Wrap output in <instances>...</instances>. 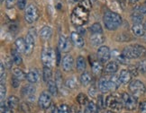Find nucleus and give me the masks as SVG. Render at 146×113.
Wrapping results in <instances>:
<instances>
[{
    "label": "nucleus",
    "mask_w": 146,
    "mask_h": 113,
    "mask_svg": "<svg viewBox=\"0 0 146 113\" xmlns=\"http://www.w3.org/2000/svg\"><path fill=\"white\" fill-rule=\"evenodd\" d=\"M121 81L118 76L111 75L108 77H101L98 81V89L102 93L114 92L118 89L121 84Z\"/></svg>",
    "instance_id": "obj_1"
},
{
    "label": "nucleus",
    "mask_w": 146,
    "mask_h": 113,
    "mask_svg": "<svg viewBox=\"0 0 146 113\" xmlns=\"http://www.w3.org/2000/svg\"><path fill=\"white\" fill-rule=\"evenodd\" d=\"M89 11L83 8L80 5L75 7L71 14V22L75 26L82 27L85 25L88 21Z\"/></svg>",
    "instance_id": "obj_2"
},
{
    "label": "nucleus",
    "mask_w": 146,
    "mask_h": 113,
    "mask_svg": "<svg viewBox=\"0 0 146 113\" xmlns=\"http://www.w3.org/2000/svg\"><path fill=\"white\" fill-rule=\"evenodd\" d=\"M105 27L108 31H115L122 24V17L116 13L114 12H106L103 17Z\"/></svg>",
    "instance_id": "obj_3"
},
{
    "label": "nucleus",
    "mask_w": 146,
    "mask_h": 113,
    "mask_svg": "<svg viewBox=\"0 0 146 113\" xmlns=\"http://www.w3.org/2000/svg\"><path fill=\"white\" fill-rule=\"evenodd\" d=\"M122 54L126 56L128 59L133 58H139L144 56L146 54V49L142 46V45L134 44V45H129L123 49Z\"/></svg>",
    "instance_id": "obj_4"
},
{
    "label": "nucleus",
    "mask_w": 146,
    "mask_h": 113,
    "mask_svg": "<svg viewBox=\"0 0 146 113\" xmlns=\"http://www.w3.org/2000/svg\"><path fill=\"white\" fill-rule=\"evenodd\" d=\"M41 58L44 66L52 68L56 63V51L52 48H45L42 51Z\"/></svg>",
    "instance_id": "obj_5"
},
{
    "label": "nucleus",
    "mask_w": 146,
    "mask_h": 113,
    "mask_svg": "<svg viewBox=\"0 0 146 113\" xmlns=\"http://www.w3.org/2000/svg\"><path fill=\"white\" fill-rule=\"evenodd\" d=\"M39 15H40V14H39V10L36 5L32 3L28 7H26L25 12V19L28 24H33V22L37 21Z\"/></svg>",
    "instance_id": "obj_6"
},
{
    "label": "nucleus",
    "mask_w": 146,
    "mask_h": 113,
    "mask_svg": "<svg viewBox=\"0 0 146 113\" xmlns=\"http://www.w3.org/2000/svg\"><path fill=\"white\" fill-rule=\"evenodd\" d=\"M106 106L112 110H115V111H119L123 108V102H122V99L121 97H117V96L114 94H110L108 95L106 99Z\"/></svg>",
    "instance_id": "obj_7"
},
{
    "label": "nucleus",
    "mask_w": 146,
    "mask_h": 113,
    "mask_svg": "<svg viewBox=\"0 0 146 113\" xmlns=\"http://www.w3.org/2000/svg\"><path fill=\"white\" fill-rule=\"evenodd\" d=\"M123 106L128 110H133L137 107V97L131 93H123L121 95Z\"/></svg>",
    "instance_id": "obj_8"
},
{
    "label": "nucleus",
    "mask_w": 146,
    "mask_h": 113,
    "mask_svg": "<svg viewBox=\"0 0 146 113\" xmlns=\"http://www.w3.org/2000/svg\"><path fill=\"white\" fill-rule=\"evenodd\" d=\"M129 91L131 94H133L135 97H139L145 93L146 87L144 83L140 80H133L129 84Z\"/></svg>",
    "instance_id": "obj_9"
},
{
    "label": "nucleus",
    "mask_w": 146,
    "mask_h": 113,
    "mask_svg": "<svg viewBox=\"0 0 146 113\" xmlns=\"http://www.w3.org/2000/svg\"><path fill=\"white\" fill-rule=\"evenodd\" d=\"M97 56H98V59L100 62H102V63L108 62L111 58V52H110L109 48L106 46H102L98 48V52H97Z\"/></svg>",
    "instance_id": "obj_10"
},
{
    "label": "nucleus",
    "mask_w": 146,
    "mask_h": 113,
    "mask_svg": "<svg viewBox=\"0 0 146 113\" xmlns=\"http://www.w3.org/2000/svg\"><path fill=\"white\" fill-rule=\"evenodd\" d=\"M38 104L40 106L41 109H49L50 104H52V97H50V93L47 92H43L41 93L40 97L38 100Z\"/></svg>",
    "instance_id": "obj_11"
},
{
    "label": "nucleus",
    "mask_w": 146,
    "mask_h": 113,
    "mask_svg": "<svg viewBox=\"0 0 146 113\" xmlns=\"http://www.w3.org/2000/svg\"><path fill=\"white\" fill-rule=\"evenodd\" d=\"M25 55L26 56H31L33 49H35V37H33V34H32L31 32H29L26 36L25 39Z\"/></svg>",
    "instance_id": "obj_12"
},
{
    "label": "nucleus",
    "mask_w": 146,
    "mask_h": 113,
    "mask_svg": "<svg viewBox=\"0 0 146 113\" xmlns=\"http://www.w3.org/2000/svg\"><path fill=\"white\" fill-rule=\"evenodd\" d=\"M71 48L70 41L68 38H66L63 35H60L59 38L58 42V49L60 52H68Z\"/></svg>",
    "instance_id": "obj_13"
},
{
    "label": "nucleus",
    "mask_w": 146,
    "mask_h": 113,
    "mask_svg": "<svg viewBox=\"0 0 146 113\" xmlns=\"http://www.w3.org/2000/svg\"><path fill=\"white\" fill-rule=\"evenodd\" d=\"M61 66H62V68L66 72H70L73 69V66H74V59H73L72 56L67 54L63 56L62 61H61Z\"/></svg>",
    "instance_id": "obj_14"
},
{
    "label": "nucleus",
    "mask_w": 146,
    "mask_h": 113,
    "mask_svg": "<svg viewBox=\"0 0 146 113\" xmlns=\"http://www.w3.org/2000/svg\"><path fill=\"white\" fill-rule=\"evenodd\" d=\"M36 89L35 87L32 85V84H27L22 89V94H23L25 98L29 99L31 101H33V99L35 100V94Z\"/></svg>",
    "instance_id": "obj_15"
},
{
    "label": "nucleus",
    "mask_w": 146,
    "mask_h": 113,
    "mask_svg": "<svg viewBox=\"0 0 146 113\" xmlns=\"http://www.w3.org/2000/svg\"><path fill=\"white\" fill-rule=\"evenodd\" d=\"M70 41L78 48H82L85 45V41L83 37L77 32H73L70 35Z\"/></svg>",
    "instance_id": "obj_16"
},
{
    "label": "nucleus",
    "mask_w": 146,
    "mask_h": 113,
    "mask_svg": "<svg viewBox=\"0 0 146 113\" xmlns=\"http://www.w3.org/2000/svg\"><path fill=\"white\" fill-rule=\"evenodd\" d=\"M39 78H40V73L35 68L31 69L26 74V80L31 83H37L39 81Z\"/></svg>",
    "instance_id": "obj_17"
},
{
    "label": "nucleus",
    "mask_w": 146,
    "mask_h": 113,
    "mask_svg": "<svg viewBox=\"0 0 146 113\" xmlns=\"http://www.w3.org/2000/svg\"><path fill=\"white\" fill-rule=\"evenodd\" d=\"M132 75H131V73L129 70H126V69H123L121 70L120 72V74L118 76L119 77V80L121 81L122 83H130L131 80H132Z\"/></svg>",
    "instance_id": "obj_18"
},
{
    "label": "nucleus",
    "mask_w": 146,
    "mask_h": 113,
    "mask_svg": "<svg viewBox=\"0 0 146 113\" xmlns=\"http://www.w3.org/2000/svg\"><path fill=\"white\" fill-rule=\"evenodd\" d=\"M132 31L133 32V34L137 37H142L144 36L145 34V28L142 24H133L132 27Z\"/></svg>",
    "instance_id": "obj_19"
},
{
    "label": "nucleus",
    "mask_w": 146,
    "mask_h": 113,
    "mask_svg": "<svg viewBox=\"0 0 146 113\" xmlns=\"http://www.w3.org/2000/svg\"><path fill=\"white\" fill-rule=\"evenodd\" d=\"M105 41V37L101 34H92L90 37V43L95 47H98Z\"/></svg>",
    "instance_id": "obj_20"
},
{
    "label": "nucleus",
    "mask_w": 146,
    "mask_h": 113,
    "mask_svg": "<svg viewBox=\"0 0 146 113\" xmlns=\"http://www.w3.org/2000/svg\"><path fill=\"white\" fill-rule=\"evenodd\" d=\"M80 83H81L82 85H84V86L89 85L91 81H92V76L90 75V73L87 72V71H84L80 76Z\"/></svg>",
    "instance_id": "obj_21"
},
{
    "label": "nucleus",
    "mask_w": 146,
    "mask_h": 113,
    "mask_svg": "<svg viewBox=\"0 0 146 113\" xmlns=\"http://www.w3.org/2000/svg\"><path fill=\"white\" fill-rule=\"evenodd\" d=\"M92 66V72L95 76H98L100 75L101 73L103 71V65H102V62H100L99 60H95L92 62L91 64Z\"/></svg>",
    "instance_id": "obj_22"
},
{
    "label": "nucleus",
    "mask_w": 146,
    "mask_h": 113,
    "mask_svg": "<svg viewBox=\"0 0 146 113\" xmlns=\"http://www.w3.org/2000/svg\"><path fill=\"white\" fill-rule=\"evenodd\" d=\"M52 35V30L50 26H44L40 32V36L44 41H48Z\"/></svg>",
    "instance_id": "obj_23"
},
{
    "label": "nucleus",
    "mask_w": 146,
    "mask_h": 113,
    "mask_svg": "<svg viewBox=\"0 0 146 113\" xmlns=\"http://www.w3.org/2000/svg\"><path fill=\"white\" fill-rule=\"evenodd\" d=\"M117 70H118V65H117L116 62H114V61L109 62L105 67V72L108 75L115 74V73H116Z\"/></svg>",
    "instance_id": "obj_24"
},
{
    "label": "nucleus",
    "mask_w": 146,
    "mask_h": 113,
    "mask_svg": "<svg viewBox=\"0 0 146 113\" xmlns=\"http://www.w3.org/2000/svg\"><path fill=\"white\" fill-rule=\"evenodd\" d=\"M76 66H77L78 71H80V72H84V71H85L86 66H87V62H86V59L84 58V56H80L77 58Z\"/></svg>",
    "instance_id": "obj_25"
},
{
    "label": "nucleus",
    "mask_w": 146,
    "mask_h": 113,
    "mask_svg": "<svg viewBox=\"0 0 146 113\" xmlns=\"http://www.w3.org/2000/svg\"><path fill=\"white\" fill-rule=\"evenodd\" d=\"M15 48L16 49L18 50L20 53H25V39L23 38H18L16 39V41L15 42Z\"/></svg>",
    "instance_id": "obj_26"
},
{
    "label": "nucleus",
    "mask_w": 146,
    "mask_h": 113,
    "mask_svg": "<svg viewBox=\"0 0 146 113\" xmlns=\"http://www.w3.org/2000/svg\"><path fill=\"white\" fill-rule=\"evenodd\" d=\"M47 86H48V91L49 93L53 95V96H56L58 94V90H59V87L57 85V83H56L54 81L50 80L47 83Z\"/></svg>",
    "instance_id": "obj_27"
},
{
    "label": "nucleus",
    "mask_w": 146,
    "mask_h": 113,
    "mask_svg": "<svg viewBox=\"0 0 146 113\" xmlns=\"http://www.w3.org/2000/svg\"><path fill=\"white\" fill-rule=\"evenodd\" d=\"M11 58H12L14 63L15 65H21L22 64V58L20 56V52L18 51L17 49H12L11 50Z\"/></svg>",
    "instance_id": "obj_28"
},
{
    "label": "nucleus",
    "mask_w": 146,
    "mask_h": 113,
    "mask_svg": "<svg viewBox=\"0 0 146 113\" xmlns=\"http://www.w3.org/2000/svg\"><path fill=\"white\" fill-rule=\"evenodd\" d=\"M11 109H15L17 108L19 105V99L15 96H9L7 99V103Z\"/></svg>",
    "instance_id": "obj_29"
},
{
    "label": "nucleus",
    "mask_w": 146,
    "mask_h": 113,
    "mask_svg": "<svg viewBox=\"0 0 146 113\" xmlns=\"http://www.w3.org/2000/svg\"><path fill=\"white\" fill-rule=\"evenodd\" d=\"M98 107L95 104L93 101H88V103L86 105L85 113H98Z\"/></svg>",
    "instance_id": "obj_30"
},
{
    "label": "nucleus",
    "mask_w": 146,
    "mask_h": 113,
    "mask_svg": "<svg viewBox=\"0 0 146 113\" xmlns=\"http://www.w3.org/2000/svg\"><path fill=\"white\" fill-rule=\"evenodd\" d=\"M42 77H43V80L45 82H47V83L52 80V68L44 66L43 67V71H42Z\"/></svg>",
    "instance_id": "obj_31"
},
{
    "label": "nucleus",
    "mask_w": 146,
    "mask_h": 113,
    "mask_svg": "<svg viewBox=\"0 0 146 113\" xmlns=\"http://www.w3.org/2000/svg\"><path fill=\"white\" fill-rule=\"evenodd\" d=\"M131 19L133 22V24H142V22L143 21V15L142 14H140L139 12H134L131 15Z\"/></svg>",
    "instance_id": "obj_32"
},
{
    "label": "nucleus",
    "mask_w": 146,
    "mask_h": 113,
    "mask_svg": "<svg viewBox=\"0 0 146 113\" xmlns=\"http://www.w3.org/2000/svg\"><path fill=\"white\" fill-rule=\"evenodd\" d=\"M89 30L92 32V34H101L103 32V29L102 26H101L100 24L98 22H96V24H93L91 25V27L89 28Z\"/></svg>",
    "instance_id": "obj_33"
},
{
    "label": "nucleus",
    "mask_w": 146,
    "mask_h": 113,
    "mask_svg": "<svg viewBox=\"0 0 146 113\" xmlns=\"http://www.w3.org/2000/svg\"><path fill=\"white\" fill-rule=\"evenodd\" d=\"M14 76L16 78V79H18V80L21 82V81H23L25 80V79L26 78V75H25V73L23 71V70H21L19 68H15L14 69Z\"/></svg>",
    "instance_id": "obj_34"
},
{
    "label": "nucleus",
    "mask_w": 146,
    "mask_h": 113,
    "mask_svg": "<svg viewBox=\"0 0 146 113\" xmlns=\"http://www.w3.org/2000/svg\"><path fill=\"white\" fill-rule=\"evenodd\" d=\"M65 85L67 88H70V89H74L77 87L78 85V83L76 81V79L74 77H69L66 79L65 81Z\"/></svg>",
    "instance_id": "obj_35"
},
{
    "label": "nucleus",
    "mask_w": 146,
    "mask_h": 113,
    "mask_svg": "<svg viewBox=\"0 0 146 113\" xmlns=\"http://www.w3.org/2000/svg\"><path fill=\"white\" fill-rule=\"evenodd\" d=\"M77 101L78 102V104L81 106H85L88 103V99L87 97L86 94L84 93H80L77 96Z\"/></svg>",
    "instance_id": "obj_36"
},
{
    "label": "nucleus",
    "mask_w": 146,
    "mask_h": 113,
    "mask_svg": "<svg viewBox=\"0 0 146 113\" xmlns=\"http://www.w3.org/2000/svg\"><path fill=\"white\" fill-rule=\"evenodd\" d=\"M0 98H1V102L4 101L5 94H7V88H5V81H1V86H0Z\"/></svg>",
    "instance_id": "obj_37"
},
{
    "label": "nucleus",
    "mask_w": 146,
    "mask_h": 113,
    "mask_svg": "<svg viewBox=\"0 0 146 113\" xmlns=\"http://www.w3.org/2000/svg\"><path fill=\"white\" fill-rule=\"evenodd\" d=\"M80 7H82L83 8H85L86 10H88V11H90L91 7H92L90 0H81V1L80 2Z\"/></svg>",
    "instance_id": "obj_38"
},
{
    "label": "nucleus",
    "mask_w": 146,
    "mask_h": 113,
    "mask_svg": "<svg viewBox=\"0 0 146 113\" xmlns=\"http://www.w3.org/2000/svg\"><path fill=\"white\" fill-rule=\"evenodd\" d=\"M106 106V100H104V96L102 94L98 95V109H103Z\"/></svg>",
    "instance_id": "obj_39"
},
{
    "label": "nucleus",
    "mask_w": 146,
    "mask_h": 113,
    "mask_svg": "<svg viewBox=\"0 0 146 113\" xmlns=\"http://www.w3.org/2000/svg\"><path fill=\"white\" fill-rule=\"evenodd\" d=\"M137 68H138V71L143 73V74H146V60H143L141 62H139L137 65Z\"/></svg>",
    "instance_id": "obj_40"
},
{
    "label": "nucleus",
    "mask_w": 146,
    "mask_h": 113,
    "mask_svg": "<svg viewBox=\"0 0 146 113\" xmlns=\"http://www.w3.org/2000/svg\"><path fill=\"white\" fill-rule=\"evenodd\" d=\"M116 60L118 63L122 64V65H127L128 64V58H126V56H125L123 54L121 55H118L116 56Z\"/></svg>",
    "instance_id": "obj_41"
},
{
    "label": "nucleus",
    "mask_w": 146,
    "mask_h": 113,
    "mask_svg": "<svg viewBox=\"0 0 146 113\" xmlns=\"http://www.w3.org/2000/svg\"><path fill=\"white\" fill-rule=\"evenodd\" d=\"M12 110L7 104L4 103V101L1 102V113H13Z\"/></svg>",
    "instance_id": "obj_42"
},
{
    "label": "nucleus",
    "mask_w": 146,
    "mask_h": 113,
    "mask_svg": "<svg viewBox=\"0 0 146 113\" xmlns=\"http://www.w3.org/2000/svg\"><path fill=\"white\" fill-rule=\"evenodd\" d=\"M55 83H57L58 87H60V84L62 83V76H61L60 71L56 72V75H55Z\"/></svg>",
    "instance_id": "obj_43"
},
{
    "label": "nucleus",
    "mask_w": 146,
    "mask_h": 113,
    "mask_svg": "<svg viewBox=\"0 0 146 113\" xmlns=\"http://www.w3.org/2000/svg\"><path fill=\"white\" fill-rule=\"evenodd\" d=\"M58 109H59V113H70V109L69 108V106L66 104H60Z\"/></svg>",
    "instance_id": "obj_44"
},
{
    "label": "nucleus",
    "mask_w": 146,
    "mask_h": 113,
    "mask_svg": "<svg viewBox=\"0 0 146 113\" xmlns=\"http://www.w3.org/2000/svg\"><path fill=\"white\" fill-rule=\"evenodd\" d=\"M134 11L139 12L140 14H142L144 16V15H146V5H138V7H136L135 8H134Z\"/></svg>",
    "instance_id": "obj_45"
},
{
    "label": "nucleus",
    "mask_w": 146,
    "mask_h": 113,
    "mask_svg": "<svg viewBox=\"0 0 146 113\" xmlns=\"http://www.w3.org/2000/svg\"><path fill=\"white\" fill-rule=\"evenodd\" d=\"M26 3H27V0H17L16 4H17L18 9H20V10L25 9L26 7Z\"/></svg>",
    "instance_id": "obj_46"
},
{
    "label": "nucleus",
    "mask_w": 146,
    "mask_h": 113,
    "mask_svg": "<svg viewBox=\"0 0 146 113\" xmlns=\"http://www.w3.org/2000/svg\"><path fill=\"white\" fill-rule=\"evenodd\" d=\"M15 2H17V1H16V0H5V7L8 9L13 8Z\"/></svg>",
    "instance_id": "obj_47"
},
{
    "label": "nucleus",
    "mask_w": 146,
    "mask_h": 113,
    "mask_svg": "<svg viewBox=\"0 0 146 113\" xmlns=\"http://www.w3.org/2000/svg\"><path fill=\"white\" fill-rule=\"evenodd\" d=\"M139 110L141 113H146V101H143L139 105Z\"/></svg>",
    "instance_id": "obj_48"
},
{
    "label": "nucleus",
    "mask_w": 146,
    "mask_h": 113,
    "mask_svg": "<svg viewBox=\"0 0 146 113\" xmlns=\"http://www.w3.org/2000/svg\"><path fill=\"white\" fill-rule=\"evenodd\" d=\"M11 83H12L13 87L16 88V87H18V85L20 84V81L18 80V79H16L15 76H13V78L11 79Z\"/></svg>",
    "instance_id": "obj_49"
},
{
    "label": "nucleus",
    "mask_w": 146,
    "mask_h": 113,
    "mask_svg": "<svg viewBox=\"0 0 146 113\" xmlns=\"http://www.w3.org/2000/svg\"><path fill=\"white\" fill-rule=\"evenodd\" d=\"M50 113H59V109H57L54 104H52L50 106Z\"/></svg>",
    "instance_id": "obj_50"
},
{
    "label": "nucleus",
    "mask_w": 146,
    "mask_h": 113,
    "mask_svg": "<svg viewBox=\"0 0 146 113\" xmlns=\"http://www.w3.org/2000/svg\"><path fill=\"white\" fill-rule=\"evenodd\" d=\"M88 93L92 96V97H95V96H97V89L93 86H91V88L88 90Z\"/></svg>",
    "instance_id": "obj_51"
},
{
    "label": "nucleus",
    "mask_w": 146,
    "mask_h": 113,
    "mask_svg": "<svg viewBox=\"0 0 146 113\" xmlns=\"http://www.w3.org/2000/svg\"><path fill=\"white\" fill-rule=\"evenodd\" d=\"M137 70H138L137 67H133V66H132V67H131V69L129 70V71H130V73H131V75H132V76H137V74H138V73H137Z\"/></svg>",
    "instance_id": "obj_52"
},
{
    "label": "nucleus",
    "mask_w": 146,
    "mask_h": 113,
    "mask_svg": "<svg viewBox=\"0 0 146 113\" xmlns=\"http://www.w3.org/2000/svg\"><path fill=\"white\" fill-rule=\"evenodd\" d=\"M56 51V63H57V65L60 64V50L57 49L55 50Z\"/></svg>",
    "instance_id": "obj_53"
},
{
    "label": "nucleus",
    "mask_w": 146,
    "mask_h": 113,
    "mask_svg": "<svg viewBox=\"0 0 146 113\" xmlns=\"http://www.w3.org/2000/svg\"><path fill=\"white\" fill-rule=\"evenodd\" d=\"M81 0H69V2L70 4H77V3H80Z\"/></svg>",
    "instance_id": "obj_54"
},
{
    "label": "nucleus",
    "mask_w": 146,
    "mask_h": 113,
    "mask_svg": "<svg viewBox=\"0 0 146 113\" xmlns=\"http://www.w3.org/2000/svg\"><path fill=\"white\" fill-rule=\"evenodd\" d=\"M129 2H130L131 4H135V3H137L139 0H128Z\"/></svg>",
    "instance_id": "obj_55"
},
{
    "label": "nucleus",
    "mask_w": 146,
    "mask_h": 113,
    "mask_svg": "<svg viewBox=\"0 0 146 113\" xmlns=\"http://www.w3.org/2000/svg\"><path fill=\"white\" fill-rule=\"evenodd\" d=\"M102 113H115L113 110H105V111H103Z\"/></svg>",
    "instance_id": "obj_56"
},
{
    "label": "nucleus",
    "mask_w": 146,
    "mask_h": 113,
    "mask_svg": "<svg viewBox=\"0 0 146 113\" xmlns=\"http://www.w3.org/2000/svg\"><path fill=\"white\" fill-rule=\"evenodd\" d=\"M143 26H144V28H145V31H146V21L144 22V24H143Z\"/></svg>",
    "instance_id": "obj_57"
},
{
    "label": "nucleus",
    "mask_w": 146,
    "mask_h": 113,
    "mask_svg": "<svg viewBox=\"0 0 146 113\" xmlns=\"http://www.w3.org/2000/svg\"><path fill=\"white\" fill-rule=\"evenodd\" d=\"M143 39H144V41H146V33H145V34H144V36H143Z\"/></svg>",
    "instance_id": "obj_58"
},
{
    "label": "nucleus",
    "mask_w": 146,
    "mask_h": 113,
    "mask_svg": "<svg viewBox=\"0 0 146 113\" xmlns=\"http://www.w3.org/2000/svg\"><path fill=\"white\" fill-rule=\"evenodd\" d=\"M76 113H83V112H81V111L80 110V111H78V112H76Z\"/></svg>",
    "instance_id": "obj_59"
},
{
    "label": "nucleus",
    "mask_w": 146,
    "mask_h": 113,
    "mask_svg": "<svg viewBox=\"0 0 146 113\" xmlns=\"http://www.w3.org/2000/svg\"><path fill=\"white\" fill-rule=\"evenodd\" d=\"M4 2V0H1V3H3Z\"/></svg>",
    "instance_id": "obj_60"
}]
</instances>
